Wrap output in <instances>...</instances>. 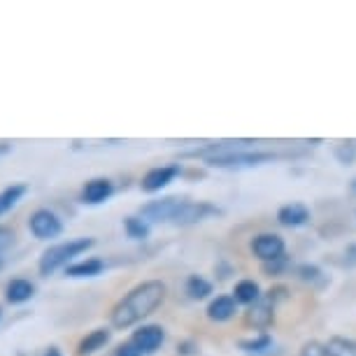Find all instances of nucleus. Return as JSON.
Returning a JSON list of instances; mask_svg holds the SVG:
<instances>
[{"instance_id":"nucleus-14","label":"nucleus","mask_w":356,"mask_h":356,"mask_svg":"<svg viewBox=\"0 0 356 356\" xmlns=\"http://www.w3.org/2000/svg\"><path fill=\"white\" fill-rule=\"evenodd\" d=\"M26 193H29V186L26 184H10V186H5L3 191H0V217L3 214H8L12 207H15L19 200H22Z\"/></svg>"},{"instance_id":"nucleus-4","label":"nucleus","mask_w":356,"mask_h":356,"mask_svg":"<svg viewBox=\"0 0 356 356\" xmlns=\"http://www.w3.org/2000/svg\"><path fill=\"white\" fill-rule=\"evenodd\" d=\"M29 228L38 240H51V238H58V235L63 233V221L58 219L51 210H44L42 207V210H35L31 214Z\"/></svg>"},{"instance_id":"nucleus-5","label":"nucleus","mask_w":356,"mask_h":356,"mask_svg":"<svg viewBox=\"0 0 356 356\" xmlns=\"http://www.w3.org/2000/svg\"><path fill=\"white\" fill-rule=\"evenodd\" d=\"M177 175H179V165L152 168V170L143 177V182H140V189H143L145 193H156L161 189H165V186L177 177Z\"/></svg>"},{"instance_id":"nucleus-23","label":"nucleus","mask_w":356,"mask_h":356,"mask_svg":"<svg viewBox=\"0 0 356 356\" xmlns=\"http://www.w3.org/2000/svg\"><path fill=\"white\" fill-rule=\"evenodd\" d=\"M114 356H145L140 349L133 345V342H124V345L117 347V352H114Z\"/></svg>"},{"instance_id":"nucleus-6","label":"nucleus","mask_w":356,"mask_h":356,"mask_svg":"<svg viewBox=\"0 0 356 356\" xmlns=\"http://www.w3.org/2000/svg\"><path fill=\"white\" fill-rule=\"evenodd\" d=\"M252 252L257 254L261 261H275L284 254V240L275 233L257 235V238L252 240Z\"/></svg>"},{"instance_id":"nucleus-1","label":"nucleus","mask_w":356,"mask_h":356,"mask_svg":"<svg viewBox=\"0 0 356 356\" xmlns=\"http://www.w3.org/2000/svg\"><path fill=\"white\" fill-rule=\"evenodd\" d=\"M165 298V284L159 280H149L131 289L112 310V326L114 328H131L138 321L156 310Z\"/></svg>"},{"instance_id":"nucleus-2","label":"nucleus","mask_w":356,"mask_h":356,"mask_svg":"<svg viewBox=\"0 0 356 356\" xmlns=\"http://www.w3.org/2000/svg\"><path fill=\"white\" fill-rule=\"evenodd\" d=\"M93 247V240L91 238H77V240H68V243H58V245H51L49 250L42 252V257H40V275H51L56 273L58 268H68V264L79 254H84L86 250H91Z\"/></svg>"},{"instance_id":"nucleus-25","label":"nucleus","mask_w":356,"mask_h":356,"mask_svg":"<svg viewBox=\"0 0 356 356\" xmlns=\"http://www.w3.org/2000/svg\"><path fill=\"white\" fill-rule=\"evenodd\" d=\"M42 356H63L61 352H58V349L56 347H49V349H47V352L42 354Z\"/></svg>"},{"instance_id":"nucleus-10","label":"nucleus","mask_w":356,"mask_h":356,"mask_svg":"<svg viewBox=\"0 0 356 356\" xmlns=\"http://www.w3.org/2000/svg\"><path fill=\"white\" fill-rule=\"evenodd\" d=\"M33 296H35V284L24 277L12 280L8 289H5V298H8V303H12V305H22L26 300H31Z\"/></svg>"},{"instance_id":"nucleus-17","label":"nucleus","mask_w":356,"mask_h":356,"mask_svg":"<svg viewBox=\"0 0 356 356\" xmlns=\"http://www.w3.org/2000/svg\"><path fill=\"white\" fill-rule=\"evenodd\" d=\"M186 293H189V298L193 300H203L212 293V284L207 280L198 277V275H191L189 282H186Z\"/></svg>"},{"instance_id":"nucleus-21","label":"nucleus","mask_w":356,"mask_h":356,"mask_svg":"<svg viewBox=\"0 0 356 356\" xmlns=\"http://www.w3.org/2000/svg\"><path fill=\"white\" fill-rule=\"evenodd\" d=\"M270 338L268 335H264V338H259V340H247V342H243V349L245 352H264V349H268L270 347Z\"/></svg>"},{"instance_id":"nucleus-22","label":"nucleus","mask_w":356,"mask_h":356,"mask_svg":"<svg viewBox=\"0 0 356 356\" xmlns=\"http://www.w3.org/2000/svg\"><path fill=\"white\" fill-rule=\"evenodd\" d=\"M300 356H328V349L326 345H319V342H310V345L303 347Z\"/></svg>"},{"instance_id":"nucleus-8","label":"nucleus","mask_w":356,"mask_h":356,"mask_svg":"<svg viewBox=\"0 0 356 356\" xmlns=\"http://www.w3.org/2000/svg\"><path fill=\"white\" fill-rule=\"evenodd\" d=\"M112 193H114V184L110 182V179L96 177V179H89V182L84 184L82 200L86 205H100V203H105Z\"/></svg>"},{"instance_id":"nucleus-19","label":"nucleus","mask_w":356,"mask_h":356,"mask_svg":"<svg viewBox=\"0 0 356 356\" xmlns=\"http://www.w3.org/2000/svg\"><path fill=\"white\" fill-rule=\"evenodd\" d=\"M270 319H273V312H270V307H268V300H266V303H259L250 312V321H252V324H257V326H268V324H270Z\"/></svg>"},{"instance_id":"nucleus-11","label":"nucleus","mask_w":356,"mask_h":356,"mask_svg":"<svg viewBox=\"0 0 356 356\" xmlns=\"http://www.w3.org/2000/svg\"><path fill=\"white\" fill-rule=\"evenodd\" d=\"M112 338V333L107 331V328H96V331H91L86 338L79 342V347H77V354L79 356H91V354H96L98 349H103L107 342H110Z\"/></svg>"},{"instance_id":"nucleus-18","label":"nucleus","mask_w":356,"mask_h":356,"mask_svg":"<svg viewBox=\"0 0 356 356\" xmlns=\"http://www.w3.org/2000/svg\"><path fill=\"white\" fill-rule=\"evenodd\" d=\"M328 356H354L356 354V342L345 340V338H333L326 345Z\"/></svg>"},{"instance_id":"nucleus-7","label":"nucleus","mask_w":356,"mask_h":356,"mask_svg":"<svg viewBox=\"0 0 356 356\" xmlns=\"http://www.w3.org/2000/svg\"><path fill=\"white\" fill-rule=\"evenodd\" d=\"M163 340H165V331L161 326H143V328H138V331L133 333V338H131V342L143 354L156 352V349L163 345Z\"/></svg>"},{"instance_id":"nucleus-27","label":"nucleus","mask_w":356,"mask_h":356,"mask_svg":"<svg viewBox=\"0 0 356 356\" xmlns=\"http://www.w3.org/2000/svg\"><path fill=\"white\" fill-rule=\"evenodd\" d=\"M0 317H3V312H0Z\"/></svg>"},{"instance_id":"nucleus-12","label":"nucleus","mask_w":356,"mask_h":356,"mask_svg":"<svg viewBox=\"0 0 356 356\" xmlns=\"http://www.w3.org/2000/svg\"><path fill=\"white\" fill-rule=\"evenodd\" d=\"M235 314V298L233 296H217L207 307V317L212 321H228Z\"/></svg>"},{"instance_id":"nucleus-3","label":"nucleus","mask_w":356,"mask_h":356,"mask_svg":"<svg viewBox=\"0 0 356 356\" xmlns=\"http://www.w3.org/2000/svg\"><path fill=\"white\" fill-rule=\"evenodd\" d=\"M275 156L268 152H233L231 147L219 154H212L207 156V163L210 165H219V168H243V165H259L266 163V161H273Z\"/></svg>"},{"instance_id":"nucleus-13","label":"nucleus","mask_w":356,"mask_h":356,"mask_svg":"<svg viewBox=\"0 0 356 356\" xmlns=\"http://www.w3.org/2000/svg\"><path fill=\"white\" fill-rule=\"evenodd\" d=\"M105 270V264L100 259H84V261H77L65 268V275L68 277H96Z\"/></svg>"},{"instance_id":"nucleus-20","label":"nucleus","mask_w":356,"mask_h":356,"mask_svg":"<svg viewBox=\"0 0 356 356\" xmlns=\"http://www.w3.org/2000/svg\"><path fill=\"white\" fill-rule=\"evenodd\" d=\"M15 231L8 226H0V264H3V257L12 250V245H15Z\"/></svg>"},{"instance_id":"nucleus-26","label":"nucleus","mask_w":356,"mask_h":356,"mask_svg":"<svg viewBox=\"0 0 356 356\" xmlns=\"http://www.w3.org/2000/svg\"><path fill=\"white\" fill-rule=\"evenodd\" d=\"M352 191L356 193V179H354V182H352Z\"/></svg>"},{"instance_id":"nucleus-9","label":"nucleus","mask_w":356,"mask_h":356,"mask_svg":"<svg viewBox=\"0 0 356 356\" xmlns=\"http://www.w3.org/2000/svg\"><path fill=\"white\" fill-rule=\"evenodd\" d=\"M307 219H310V210H307L303 203H289V205H282L277 210V221L286 228L303 226L307 224Z\"/></svg>"},{"instance_id":"nucleus-24","label":"nucleus","mask_w":356,"mask_h":356,"mask_svg":"<svg viewBox=\"0 0 356 356\" xmlns=\"http://www.w3.org/2000/svg\"><path fill=\"white\" fill-rule=\"evenodd\" d=\"M12 152V145L10 143H0V156H5V154Z\"/></svg>"},{"instance_id":"nucleus-16","label":"nucleus","mask_w":356,"mask_h":356,"mask_svg":"<svg viewBox=\"0 0 356 356\" xmlns=\"http://www.w3.org/2000/svg\"><path fill=\"white\" fill-rule=\"evenodd\" d=\"M124 228H126V235L133 238V240H147V238H149V224H147V219L126 217L124 219Z\"/></svg>"},{"instance_id":"nucleus-15","label":"nucleus","mask_w":356,"mask_h":356,"mask_svg":"<svg viewBox=\"0 0 356 356\" xmlns=\"http://www.w3.org/2000/svg\"><path fill=\"white\" fill-rule=\"evenodd\" d=\"M233 298H235V303H245V305L259 303L261 289H259V284L254 280H243V282H238V284H235Z\"/></svg>"}]
</instances>
